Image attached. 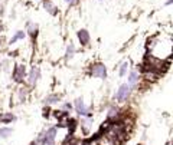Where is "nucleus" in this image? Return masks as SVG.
<instances>
[{"label":"nucleus","mask_w":173,"mask_h":145,"mask_svg":"<svg viewBox=\"0 0 173 145\" xmlns=\"http://www.w3.org/2000/svg\"><path fill=\"white\" fill-rule=\"evenodd\" d=\"M130 92H131V88H130V85L124 83V85H121V86H120V89L117 91V93H116V96H114V98H116L118 102H124V101H127Z\"/></svg>","instance_id":"1"},{"label":"nucleus","mask_w":173,"mask_h":145,"mask_svg":"<svg viewBox=\"0 0 173 145\" xmlns=\"http://www.w3.org/2000/svg\"><path fill=\"white\" fill-rule=\"evenodd\" d=\"M91 75H92L94 78L105 79V78H107V69H105V66H104L102 63H97V65H94V68H92V71H91Z\"/></svg>","instance_id":"2"},{"label":"nucleus","mask_w":173,"mask_h":145,"mask_svg":"<svg viewBox=\"0 0 173 145\" xmlns=\"http://www.w3.org/2000/svg\"><path fill=\"white\" fill-rule=\"evenodd\" d=\"M75 109H77V112H78L80 115H82V116H91L89 108H86L85 105H84V99H82V98H78V99L75 101Z\"/></svg>","instance_id":"3"},{"label":"nucleus","mask_w":173,"mask_h":145,"mask_svg":"<svg viewBox=\"0 0 173 145\" xmlns=\"http://www.w3.org/2000/svg\"><path fill=\"white\" fill-rule=\"evenodd\" d=\"M25 73H26L25 66L17 65V66L15 68V72H13V78H15V80H16V82H22L23 78H25Z\"/></svg>","instance_id":"4"},{"label":"nucleus","mask_w":173,"mask_h":145,"mask_svg":"<svg viewBox=\"0 0 173 145\" xmlns=\"http://www.w3.org/2000/svg\"><path fill=\"white\" fill-rule=\"evenodd\" d=\"M39 76H41V69H39L38 66H33L30 73H29V83H30V85H35V83L38 82Z\"/></svg>","instance_id":"5"},{"label":"nucleus","mask_w":173,"mask_h":145,"mask_svg":"<svg viewBox=\"0 0 173 145\" xmlns=\"http://www.w3.org/2000/svg\"><path fill=\"white\" fill-rule=\"evenodd\" d=\"M78 39H80V42H81V45H88L89 43V33L86 32L85 29H81L80 32H78Z\"/></svg>","instance_id":"6"},{"label":"nucleus","mask_w":173,"mask_h":145,"mask_svg":"<svg viewBox=\"0 0 173 145\" xmlns=\"http://www.w3.org/2000/svg\"><path fill=\"white\" fill-rule=\"evenodd\" d=\"M12 121H15V115H12V113H3V115H0V122L1 124H9Z\"/></svg>","instance_id":"7"},{"label":"nucleus","mask_w":173,"mask_h":145,"mask_svg":"<svg viewBox=\"0 0 173 145\" xmlns=\"http://www.w3.org/2000/svg\"><path fill=\"white\" fill-rule=\"evenodd\" d=\"M137 80H138V73L136 72V71H133V72L130 73V78H129V85H130V86H134V85L137 83Z\"/></svg>","instance_id":"8"},{"label":"nucleus","mask_w":173,"mask_h":145,"mask_svg":"<svg viewBox=\"0 0 173 145\" xmlns=\"http://www.w3.org/2000/svg\"><path fill=\"white\" fill-rule=\"evenodd\" d=\"M23 37H25V32H23V30H17V32L15 33V36L10 39V45H13L15 42H17V40L23 39Z\"/></svg>","instance_id":"9"},{"label":"nucleus","mask_w":173,"mask_h":145,"mask_svg":"<svg viewBox=\"0 0 173 145\" xmlns=\"http://www.w3.org/2000/svg\"><path fill=\"white\" fill-rule=\"evenodd\" d=\"M45 9L51 13V14H55L56 13V10H55V6L49 1V0H45Z\"/></svg>","instance_id":"10"},{"label":"nucleus","mask_w":173,"mask_h":145,"mask_svg":"<svg viewBox=\"0 0 173 145\" xmlns=\"http://www.w3.org/2000/svg\"><path fill=\"white\" fill-rule=\"evenodd\" d=\"M29 33H30L32 37H36V35H38V26L33 25V23H29Z\"/></svg>","instance_id":"11"},{"label":"nucleus","mask_w":173,"mask_h":145,"mask_svg":"<svg viewBox=\"0 0 173 145\" xmlns=\"http://www.w3.org/2000/svg\"><path fill=\"white\" fill-rule=\"evenodd\" d=\"M59 101V96L58 95H51V96H48V98H45V102L49 105V104H55V102H58Z\"/></svg>","instance_id":"12"},{"label":"nucleus","mask_w":173,"mask_h":145,"mask_svg":"<svg viewBox=\"0 0 173 145\" xmlns=\"http://www.w3.org/2000/svg\"><path fill=\"white\" fill-rule=\"evenodd\" d=\"M10 134H12V129L10 128H1L0 129V138H7Z\"/></svg>","instance_id":"13"},{"label":"nucleus","mask_w":173,"mask_h":145,"mask_svg":"<svg viewBox=\"0 0 173 145\" xmlns=\"http://www.w3.org/2000/svg\"><path fill=\"white\" fill-rule=\"evenodd\" d=\"M74 52H75V46H74V45H69L68 49H66V58H68V59L72 58V56H74Z\"/></svg>","instance_id":"14"},{"label":"nucleus","mask_w":173,"mask_h":145,"mask_svg":"<svg viewBox=\"0 0 173 145\" xmlns=\"http://www.w3.org/2000/svg\"><path fill=\"white\" fill-rule=\"evenodd\" d=\"M127 69H129V62H124L120 68V76H124L127 73Z\"/></svg>","instance_id":"15"},{"label":"nucleus","mask_w":173,"mask_h":145,"mask_svg":"<svg viewBox=\"0 0 173 145\" xmlns=\"http://www.w3.org/2000/svg\"><path fill=\"white\" fill-rule=\"evenodd\" d=\"M117 109H114V108H111L110 109V112H108V119H111V118H114V116H117Z\"/></svg>","instance_id":"16"},{"label":"nucleus","mask_w":173,"mask_h":145,"mask_svg":"<svg viewBox=\"0 0 173 145\" xmlns=\"http://www.w3.org/2000/svg\"><path fill=\"white\" fill-rule=\"evenodd\" d=\"M43 145H55V141H45Z\"/></svg>","instance_id":"17"},{"label":"nucleus","mask_w":173,"mask_h":145,"mask_svg":"<svg viewBox=\"0 0 173 145\" xmlns=\"http://www.w3.org/2000/svg\"><path fill=\"white\" fill-rule=\"evenodd\" d=\"M72 107L69 105V104H64V109H71Z\"/></svg>","instance_id":"18"},{"label":"nucleus","mask_w":173,"mask_h":145,"mask_svg":"<svg viewBox=\"0 0 173 145\" xmlns=\"http://www.w3.org/2000/svg\"><path fill=\"white\" fill-rule=\"evenodd\" d=\"M172 1H173V0H167V1H166V4L169 6V4H172Z\"/></svg>","instance_id":"19"},{"label":"nucleus","mask_w":173,"mask_h":145,"mask_svg":"<svg viewBox=\"0 0 173 145\" xmlns=\"http://www.w3.org/2000/svg\"><path fill=\"white\" fill-rule=\"evenodd\" d=\"M65 1H66V3H72V0H65Z\"/></svg>","instance_id":"20"},{"label":"nucleus","mask_w":173,"mask_h":145,"mask_svg":"<svg viewBox=\"0 0 173 145\" xmlns=\"http://www.w3.org/2000/svg\"><path fill=\"white\" fill-rule=\"evenodd\" d=\"M30 145H38V144H36V142H32V144H30Z\"/></svg>","instance_id":"21"}]
</instances>
